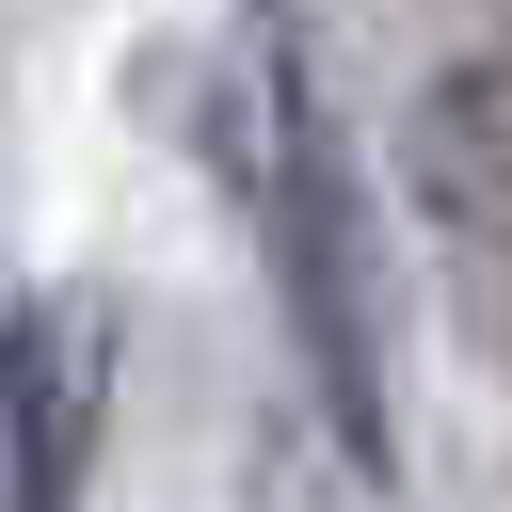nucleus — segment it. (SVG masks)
Instances as JSON below:
<instances>
[{"instance_id":"nucleus-1","label":"nucleus","mask_w":512,"mask_h":512,"mask_svg":"<svg viewBox=\"0 0 512 512\" xmlns=\"http://www.w3.org/2000/svg\"><path fill=\"white\" fill-rule=\"evenodd\" d=\"M208 176L240 192V240L272 272V320L320 384V432L352 448V480H400V208H384V160L352 144L336 80H320V32L304 0H240V48H224V96H208Z\"/></svg>"},{"instance_id":"nucleus-2","label":"nucleus","mask_w":512,"mask_h":512,"mask_svg":"<svg viewBox=\"0 0 512 512\" xmlns=\"http://www.w3.org/2000/svg\"><path fill=\"white\" fill-rule=\"evenodd\" d=\"M400 208L432 240L448 336L480 368H512V48H448L400 96Z\"/></svg>"},{"instance_id":"nucleus-3","label":"nucleus","mask_w":512,"mask_h":512,"mask_svg":"<svg viewBox=\"0 0 512 512\" xmlns=\"http://www.w3.org/2000/svg\"><path fill=\"white\" fill-rule=\"evenodd\" d=\"M112 448V288L0 272V512H80Z\"/></svg>"}]
</instances>
